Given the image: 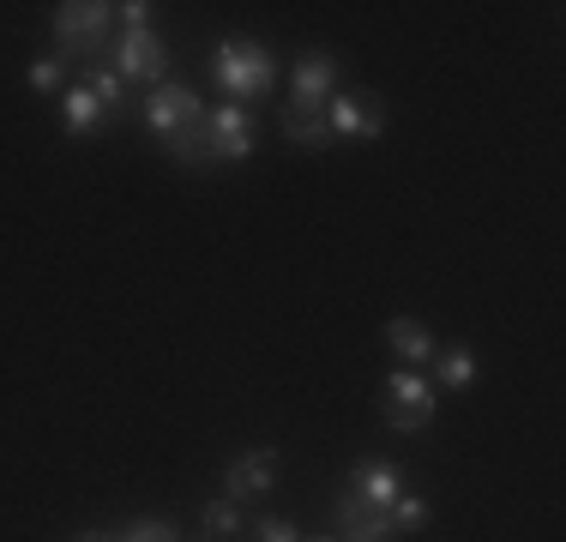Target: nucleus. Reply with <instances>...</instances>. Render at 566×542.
Listing matches in <instances>:
<instances>
[{
	"instance_id": "obj_1",
	"label": "nucleus",
	"mask_w": 566,
	"mask_h": 542,
	"mask_svg": "<svg viewBox=\"0 0 566 542\" xmlns=\"http://www.w3.org/2000/svg\"><path fill=\"white\" fill-rule=\"evenodd\" d=\"M211 79L229 91V103H253L277 85V61L265 43H248V37H223L211 49Z\"/></svg>"
},
{
	"instance_id": "obj_2",
	"label": "nucleus",
	"mask_w": 566,
	"mask_h": 542,
	"mask_svg": "<svg viewBox=\"0 0 566 542\" xmlns=\"http://www.w3.org/2000/svg\"><path fill=\"white\" fill-rule=\"evenodd\" d=\"M109 19H115V7H103V0H66V7H55L61 54H85L97 66L103 49H109Z\"/></svg>"
},
{
	"instance_id": "obj_3",
	"label": "nucleus",
	"mask_w": 566,
	"mask_h": 542,
	"mask_svg": "<svg viewBox=\"0 0 566 542\" xmlns=\"http://www.w3.org/2000/svg\"><path fill=\"white\" fill-rule=\"evenodd\" d=\"M434 386H428L416 368H398V374H386V386H380V410H386V423H392L398 434H422L428 423H434Z\"/></svg>"
},
{
	"instance_id": "obj_4",
	"label": "nucleus",
	"mask_w": 566,
	"mask_h": 542,
	"mask_svg": "<svg viewBox=\"0 0 566 542\" xmlns=\"http://www.w3.org/2000/svg\"><path fill=\"white\" fill-rule=\"evenodd\" d=\"M386 121H392V108L374 97V91H338V97L326 103L332 139H380Z\"/></svg>"
},
{
	"instance_id": "obj_5",
	"label": "nucleus",
	"mask_w": 566,
	"mask_h": 542,
	"mask_svg": "<svg viewBox=\"0 0 566 542\" xmlns=\"http://www.w3.org/2000/svg\"><path fill=\"white\" fill-rule=\"evenodd\" d=\"M206 145H211V163L253 157V108H241V103L206 108Z\"/></svg>"
},
{
	"instance_id": "obj_6",
	"label": "nucleus",
	"mask_w": 566,
	"mask_h": 542,
	"mask_svg": "<svg viewBox=\"0 0 566 542\" xmlns=\"http://www.w3.org/2000/svg\"><path fill=\"white\" fill-rule=\"evenodd\" d=\"M115 73L127 85H164L169 73V49L157 31H120V49H115Z\"/></svg>"
},
{
	"instance_id": "obj_7",
	"label": "nucleus",
	"mask_w": 566,
	"mask_h": 542,
	"mask_svg": "<svg viewBox=\"0 0 566 542\" xmlns=\"http://www.w3.org/2000/svg\"><path fill=\"white\" fill-rule=\"evenodd\" d=\"M193 121H206V103L193 97V85H151V97H145V127L157 133V139H169V133L193 127Z\"/></svg>"
},
{
	"instance_id": "obj_8",
	"label": "nucleus",
	"mask_w": 566,
	"mask_h": 542,
	"mask_svg": "<svg viewBox=\"0 0 566 542\" xmlns=\"http://www.w3.org/2000/svg\"><path fill=\"white\" fill-rule=\"evenodd\" d=\"M272 482H277V452L272 446H248V452L223 470V494L229 500H260V494H272Z\"/></svg>"
},
{
	"instance_id": "obj_9",
	"label": "nucleus",
	"mask_w": 566,
	"mask_h": 542,
	"mask_svg": "<svg viewBox=\"0 0 566 542\" xmlns=\"http://www.w3.org/2000/svg\"><path fill=\"white\" fill-rule=\"evenodd\" d=\"M332 512H338V542H398L392 519H386V512H374L368 500H356L349 488H338Z\"/></svg>"
},
{
	"instance_id": "obj_10",
	"label": "nucleus",
	"mask_w": 566,
	"mask_h": 542,
	"mask_svg": "<svg viewBox=\"0 0 566 542\" xmlns=\"http://www.w3.org/2000/svg\"><path fill=\"white\" fill-rule=\"evenodd\" d=\"M332 97H338V61H332L326 49L302 54V61H295V73H290V103H314V108H326Z\"/></svg>"
},
{
	"instance_id": "obj_11",
	"label": "nucleus",
	"mask_w": 566,
	"mask_h": 542,
	"mask_svg": "<svg viewBox=\"0 0 566 542\" xmlns=\"http://www.w3.org/2000/svg\"><path fill=\"white\" fill-rule=\"evenodd\" d=\"M344 488H349L356 500H368L374 512H386L398 494H410V488H403V470H398V465H386V458H361V465L349 470V482H344Z\"/></svg>"
},
{
	"instance_id": "obj_12",
	"label": "nucleus",
	"mask_w": 566,
	"mask_h": 542,
	"mask_svg": "<svg viewBox=\"0 0 566 542\" xmlns=\"http://www.w3.org/2000/svg\"><path fill=\"white\" fill-rule=\"evenodd\" d=\"M283 139L302 145V152H326V145H332L326 108H314V103H283Z\"/></svg>"
},
{
	"instance_id": "obj_13",
	"label": "nucleus",
	"mask_w": 566,
	"mask_h": 542,
	"mask_svg": "<svg viewBox=\"0 0 566 542\" xmlns=\"http://www.w3.org/2000/svg\"><path fill=\"white\" fill-rule=\"evenodd\" d=\"M386 344L398 350L410 368H422V362H434V332H428L422 320H386Z\"/></svg>"
},
{
	"instance_id": "obj_14",
	"label": "nucleus",
	"mask_w": 566,
	"mask_h": 542,
	"mask_svg": "<svg viewBox=\"0 0 566 542\" xmlns=\"http://www.w3.org/2000/svg\"><path fill=\"white\" fill-rule=\"evenodd\" d=\"M61 121H66V133H73V139H85V133H97L103 121H109V108H103L97 97H91V85H78V91H66Z\"/></svg>"
},
{
	"instance_id": "obj_15",
	"label": "nucleus",
	"mask_w": 566,
	"mask_h": 542,
	"mask_svg": "<svg viewBox=\"0 0 566 542\" xmlns=\"http://www.w3.org/2000/svg\"><path fill=\"white\" fill-rule=\"evenodd\" d=\"M440 356V386L447 392H464L470 379H476V350L470 344H447V350H434Z\"/></svg>"
},
{
	"instance_id": "obj_16",
	"label": "nucleus",
	"mask_w": 566,
	"mask_h": 542,
	"mask_svg": "<svg viewBox=\"0 0 566 542\" xmlns=\"http://www.w3.org/2000/svg\"><path fill=\"white\" fill-rule=\"evenodd\" d=\"M85 85H91V97H97L103 108H109V115H115V108H120V97H127V79H120L115 73V66H91V79H85Z\"/></svg>"
},
{
	"instance_id": "obj_17",
	"label": "nucleus",
	"mask_w": 566,
	"mask_h": 542,
	"mask_svg": "<svg viewBox=\"0 0 566 542\" xmlns=\"http://www.w3.org/2000/svg\"><path fill=\"white\" fill-rule=\"evenodd\" d=\"M386 519H392V531H398V536H410V531H422V524H428V500L398 494L392 507H386Z\"/></svg>"
},
{
	"instance_id": "obj_18",
	"label": "nucleus",
	"mask_w": 566,
	"mask_h": 542,
	"mask_svg": "<svg viewBox=\"0 0 566 542\" xmlns=\"http://www.w3.org/2000/svg\"><path fill=\"white\" fill-rule=\"evenodd\" d=\"M241 531V500H229V494H218L206 507V536H235Z\"/></svg>"
},
{
	"instance_id": "obj_19",
	"label": "nucleus",
	"mask_w": 566,
	"mask_h": 542,
	"mask_svg": "<svg viewBox=\"0 0 566 542\" xmlns=\"http://www.w3.org/2000/svg\"><path fill=\"white\" fill-rule=\"evenodd\" d=\"M120 542H181V531H175L169 519H133L127 531H120Z\"/></svg>"
},
{
	"instance_id": "obj_20",
	"label": "nucleus",
	"mask_w": 566,
	"mask_h": 542,
	"mask_svg": "<svg viewBox=\"0 0 566 542\" xmlns=\"http://www.w3.org/2000/svg\"><path fill=\"white\" fill-rule=\"evenodd\" d=\"M31 85H36V91H55V85H61V54H43V61H31Z\"/></svg>"
},
{
	"instance_id": "obj_21",
	"label": "nucleus",
	"mask_w": 566,
	"mask_h": 542,
	"mask_svg": "<svg viewBox=\"0 0 566 542\" xmlns=\"http://www.w3.org/2000/svg\"><path fill=\"white\" fill-rule=\"evenodd\" d=\"M253 536H260V542H302V531H295L290 519H260V524H253Z\"/></svg>"
},
{
	"instance_id": "obj_22",
	"label": "nucleus",
	"mask_w": 566,
	"mask_h": 542,
	"mask_svg": "<svg viewBox=\"0 0 566 542\" xmlns=\"http://www.w3.org/2000/svg\"><path fill=\"white\" fill-rule=\"evenodd\" d=\"M120 12V24H127V31H151V12L157 7H145V0H127V7H115Z\"/></svg>"
},
{
	"instance_id": "obj_23",
	"label": "nucleus",
	"mask_w": 566,
	"mask_h": 542,
	"mask_svg": "<svg viewBox=\"0 0 566 542\" xmlns=\"http://www.w3.org/2000/svg\"><path fill=\"white\" fill-rule=\"evenodd\" d=\"M78 542H120V536H109V531H85Z\"/></svg>"
},
{
	"instance_id": "obj_24",
	"label": "nucleus",
	"mask_w": 566,
	"mask_h": 542,
	"mask_svg": "<svg viewBox=\"0 0 566 542\" xmlns=\"http://www.w3.org/2000/svg\"><path fill=\"white\" fill-rule=\"evenodd\" d=\"M302 542H338V536H302Z\"/></svg>"
}]
</instances>
